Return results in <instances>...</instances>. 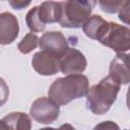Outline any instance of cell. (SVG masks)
Instances as JSON below:
<instances>
[{
	"instance_id": "cell-1",
	"label": "cell",
	"mask_w": 130,
	"mask_h": 130,
	"mask_svg": "<svg viewBox=\"0 0 130 130\" xmlns=\"http://www.w3.org/2000/svg\"><path fill=\"white\" fill-rule=\"evenodd\" d=\"M89 88L88 78L83 74L66 75L57 78L48 90L49 99L59 106L69 104L75 99L84 96Z\"/></svg>"
},
{
	"instance_id": "cell-2",
	"label": "cell",
	"mask_w": 130,
	"mask_h": 130,
	"mask_svg": "<svg viewBox=\"0 0 130 130\" xmlns=\"http://www.w3.org/2000/svg\"><path fill=\"white\" fill-rule=\"evenodd\" d=\"M121 85L114 81L109 75L99 83L88 88L86 96L87 108L94 115L106 114L115 103Z\"/></svg>"
},
{
	"instance_id": "cell-3",
	"label": "cell",
	"mask_w": 130,
	"mask_h": 130,
	"mask_svg": "<svg viewBox=\"0 0 130 130\" xmlns=\"http://www.w3.org/2000/svg\"><path fill=\"white\" fill-rule=\"evenodd\" d=\"M59 24L67 28H79L90 17L95 1L68 0L62 1Z\"/></svg>"
},
{
	"instance_id": "cell-4",
	"label": "cell",
	"mask_w": 130,
	"mask_h": 130,
	"mask_svg": "<svg viewBox=\"0 0 130 130\" xmlns=\"http://www.w3.org/2000/svg\"><path fill=\"white\" fill-rule=\"evenodd\" d=\"M96 41L117 54H124L130 49V29L125 25L108 21Z\"/></svg>"
},
{
	"instance_id": "cell-5",
	"label": "cell",
	"mask_w": 130,
	"mask_h": 130,
	"mask_svg": "<svg viewBox=\"0 0 130 130\" xmlns=\"http://www.w3.org/2000/svg\"><path fill=\"white\" fill-rule=\"evenodd\" d=\"M29 114L38 123L48 125L58 119L60 114V106L49 98L41 96L32 102L29 109Z\"/></svg>"
},
{
	"instance_id": "cell-6",
	"label": "cell",
	"mask_w": 130,
	"mask_h": 130,
	"mask_svg": "<svg viewBox=\"0 0 130 130\" xmlns=\"http://www.w3.org/2000/svg\"><path fill=\"white\" fill-rule=\"evenodd\" d=\"M41 51L60 59L69 49L68 42L61 31H47L39 39Z\"/></svg>"
},
{
	"instance_id": "cell-7",
	"label": "cell",
	"mask_w": 130,
	"mask_h": 130,
	"mask_svg": "<svg viewBox=\"0 0 130 130\" xmlns=\"http://www.w3.org/2000/svg\"><path fill=\"white\" fill-rule=\"evenodd\" d=\"M60 71L65 75L81 74L87 66L85 56L75 48H69L59 59Z\"/></svg>"
},
{
	"instance_id": "cell-8",
	"label": "cell",
	"mask_w": 130,
	"mask_h": 130,
	"mask_svg": "<svg viewBox=\"0 0 130 130\" xmlns=\"http://www.w3.org/2000/svg\"><path fill=\"white\" fill-rule=\"evenodd\" d=\"M19 34L18 19L11 12L0 13V45L13 43Z\"/></svg>"
},
{
	"instance_id": "cell-9",
	"label": "cell",
	"mask_w": 130,
	"mask_h": 130,
	"mask_svg": "<svg viewBox=\"0 0 130 130\" xmlns=\"http://www.w3.org/2000/svg\"><path fill=\"white\" fill-rule=\"evenodd\" d=\"M32 68L37 73L44 76L55 75L60 71L59 59L49 55L46 52H37L31 59Z\"/></svg>"
},
{
	"instance_id": "cell-10",
	"label": "cell",
	"mask_w": 130,
	"mask_h": 130,
	"mask_svg": "<svg viewBox=\"0 0 130 130\" xmlns=\"http://www.w3.org/2000/svg\"><path fill=\"white\" fill-rule=\"evenodd\" d=\"M127 54H117L111 61L109 68V76L118 84H128L130 81V71Z\"/></svg>"
},
{
	"instance_id": "cell-11",
	"label": "cell",
	"mask_w": 130,
	"mask_h": 130,
	"mask_svg": "<svg viewBox=\"0 0 130 130\" xmlns=\"http://www.w3.org/2000/svg\"><path fill=\"white\" fill-rule=\"evenodd\" d=\"M61 14V4L55 1H45L39 6V15L42 22L47 23L58 22Z\"/></svg>"
},
{
	"instance_id": "cell-12",
	"label": "cell",
	"mask_w": 130,
	"mask_h": 130,
	"mask_svg": "<svg viewBox=\"0 0 130 130\" xmlns=\"http://www.w3.org/2000/svg\"><path fill=\"white\" fill-rule=\"evenodd\" d=\"M9 130H30L31 120L29 116L22 112H12L2 119Z\"/></svg>"
},
{
	"instance_id": "cell-13",
	"label": "cell",
	"mask_w": 130,
	"mask_h": 130,
	"mask_svg": "<svg viewBox=\"0 0 130 130\" xmlns=\"http://www.w3.org/2000/svg\"><path fill=\"white\" fill-rule=\"evenodd\" d=\"M107 20H105L101 15H92L90 16L82 25V30L86 37L92 40H98L101 32L103 31L105 25L107 24Z\"/></svg>"
},
{
	"instance_id": "cell-14",
	"label": "cell",
	"mask_w": 130,
	"mask_h": 130,
	"mask_svg": "<svg viewBox=\"0 0 130 130\" xmlns=\"http://www.w3.org/2000/svg\"><path fill=\"white\" fill-rule=\"evenodd\" d=\"M25 22L31 32L43 31L46 27V25L42 22L39 15V6H34L27 11L25 15Z\"/></svg>"
},
{
	"instance_id": "cell-15",
	"label": "cell",
	"mask_w": 130,
	"mask_h": 130,
	"mask_svg": "<svg viewBox=\"0 0 130 130\" xmlns=\"http://www.w3.org/2000/svg\"><path fill=\"white\" fill-rule=\"evenodd\" d=\"M39 46V37L36 34L28 32L18 43L17 49L21 54H29Z\"/></svg>"
},
{
	"instance_id": "cell-16",
	"label": "cell",
	"mask_w": 130,
	"mask_h": 130,
	"mask_svg": "<svg viewBox=\"0 0 130 130\" xmlns=\"http://www.w3.org/2000/svg\"><path fill=\"white\" fill-rule=\"evenodd\" d=\"M124 1H99V5L104 12L116 13L119 11Z\"/></svg>"
},
{
	"instance_id": "cell-17",
	"label": "cell",
	"mask_w": 130,
	"mask_h": 130,
	"mask_svg": "<svg viewBox=\"0 0 130 130\" xmlns=\"http://www.w3.org/2000/svg\"><path fill=\"white\" fill-rule=\"evenodd\" d=\"M9 95V87L5 80L0 77V107H2L8 100Z\"/></svg>"
},
{
	"instance_id": "cell-18",
	"label": "cell",
	"mask_w": 130,
	"mask_h": 130,
	"mask_svg": "<svg viewBox=\"0 0 130 130\" xmlns=\"http://www.w3.org/2000/svg\"><path fill=\"white\" fill-rule=\"evenodd\" d=\"M92 130H121L119 125L113 121H104L96 124Z\"/></svg>"
},
{
	"instance_id": "cell-19",
	"label": "cell",
	"mask_w": 130,
	"mask_h": 130,
	"mask_svg": "<svg viewBox=\"0 0 130 130\" xmlns=\"http://www.w3.org/2000/svg\"><path fill=\"white\" fill-rule=\"evenodd\" d=\"M118 12H119V18L122 21H124L126 24H128L129 23V20H128V18H129V3L124 1Z\"/></svg>"
},
{
	"instance_id": "cell-20",
	"label": "cell",
	"mask_w": 130,
	"mask_h": 130,
	"mask_svg": "<svg viewBox=\"0 0 130 130\" xmlns=\"http://www.w3.org/2000/svg\"><path fill=\"white\" fill-rule=\"evenodd\" d=\"M9 4L11 5V7L13 9H17V10H20L26 6H28L30 4V1H9Z\"/></svg>"
},
{
	"instance_id": "cell-21",
	"label": "cell",
	"mask_w": 130,
	"mask_h": 130,
	"mask_svg": "<svg viewBox=\"0 0 130 130\" xmlns=\"http://www.w3.org/2000/svg\"><path fill=\"white\" fill-rule=\"evenodd\" d=\"M59 129H60V130H76L71 124H68V123L61 125V126L59 127Z\"/></svg>"
},
{
	"instance_id": "cell-22",
	"label": "cell",
	"mask_w": 130,
	"mask_h": 130,
	"mask_svg": "<svg viewBox=\"0 0 130 130\" xmlns=\"http://www.w3.org/2000/svg\"><path fill=\"white\" fill-rule=\"evenodd\" d=\"M0 130H9L8 126L6 125V123L3 120H0Z\"/></svg>"
},
{
	"instance_id": "cell-23",
	"label": "cell",
	"mask_w": 130,
	"mask_h": 130,
	"mask_svg": "<svg viewBox=\"0 0 130 130\" xmlns=\"http://www.w3.org/2000/svg\"><path fill=\"white\" fill-rule=\"evenodd\" d=\"M38 130H60L59 128H52V127H45V128H41V129H38Z\"/></svg>"
}]
</instances>
